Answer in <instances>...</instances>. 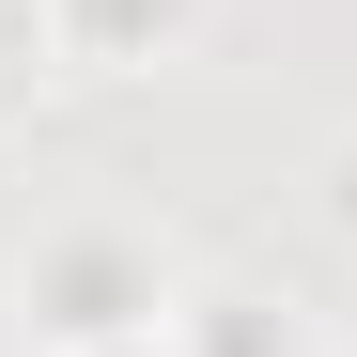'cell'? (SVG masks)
I'll use <instances>...</instances> for the list:
<instances>
[{
    "label": "cell",
    "instance_id": "obj_1",
    "mask_svg": "<svg viewBox=\"0 0 357 357\" xmlns=\"http://www.w3.org/2000/svg\"><path fill=\"white\" fill-rule=\"evenodd\" d=\"M31 311L63 326V357H93V342H155V264L125 249V233H63V249L31 264Z\"/></svg>",
    "mask_w": 357,
    "mask_h": 357
},
{
    "label": "cell",
    "instance_id": "obj_2",
    "mask_svg": "<svg viewBox=\"0 0 357 357\" xmlns=\"http://www.w3.org/2000/svg\"><path fill=\"white\" fill-rule=\"evenodd\" d=\"M171 16H187V0H47V31H63L78 63H125V47H155Z\"/></svg>",
    "mask_w": 357,
    "mask_h": 357
},
{
    "label": "cell",
    "instance_id": "obj_3",
    "mask_svg": "<svg viewBox=\"0 0 357 357\" xmlns=\"http://www.w3.org/2000/svg\"><path fill=\"white\" fill-rule=\"evenodd\" d=\"M326 187H342V233H357V140H342V155H326Z\"/></svg>",
    "mask_w": 357,
    "mask_h": 357
},
{
    "label": "cell",
    "instance_id": "obj_4",
    "mask_svg": "<svg viewBox=\"0 0 357 357\" xmlns=\"http://www.w3.org/2000/svg\"><path fill=\"white\" fill-rule=\"evenodd\" d=\"M93 357H155V342H93Z\"/></svg>",
    "mask_w": 357,
    "mask_h": 357
}]
</instances>
